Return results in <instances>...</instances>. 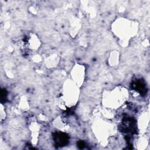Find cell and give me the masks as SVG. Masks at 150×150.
I'll list each match as a JSON object with an SVG mask.
<instances>
[{
    "label": "cell",
    "instance_id": "3957f363",
    "mask_svg": "<svg viewBox=\"0 0 150 150\" xmlns=\"http://www.w3.org/2000/svg\"><path fill=\"white\" fill-rule=\"evenodd\" d=\"M131 86L132 88L138 91L141 94H145L146 93V88L145 83L142 80H137L134 81Z\"/></svg>",
    "mask_w": 150,
    "mask_h": 150
},
{
    "label": "cell",
    "instance_id": "277c9868",
    "mask_svg": "<svg viewBox=\"0 0 150 150\" xmlns=\"http://www.w3.org/2000/svg\"><path fill=\"white\" fill-rule=\"evenodd\" d=\"M6 91L5 90H1V100L3 101L4 100L5 101L6 98Z\"/></svg>",
    "mask_w": 150,
    "mask_h": 150
},
{
    "label": "cell",
    "instance_id": "7a4b0ae2",
    "mask_svg": "<svg viewBox=\"0 0 150 150\" xmlns=\"http://www.w3.org/2000/svg\"><path fill=\"white\" fill-rule=\"evenodd\" d=\"M54 141L56 145L63 146L67 144L69 141L68 135L63 132H56L53 134Z\"/></svg>",
    "mask_w": 150,
    "mask_h": 150
},
{
    "label": "cell",
    "instance_id": "6da1fadb",
    "mask_svg": "<svg viewBox=\"0 0 150 150\" xmlns=\"http://www.w3.org/2000/svg\"><path fill=\"white\" fill-rule=\"evenodd\" d=\"M122 130L127 133H134L135 131V122L131 118H126L122 124Z\"/></svg>",
    "mask_w": 150,
    "mask_h": 150
},
{
    "label": "cell",
    "instance_id": "5b68a950",
    "mask_svg": "<svg viewBox=\"0 0 150 150\" xmlns=\"http://www.w3.org/2000/svg\"><path fill=\"white\" fill-rule=\"evenodd\" d=\"M77 145L79 146L80 148H82L85 146V144L83 141H79L77 143Z\"/></svg>",
    "mask_w": 150,
    "mask_h": 150
}]
</instances>
